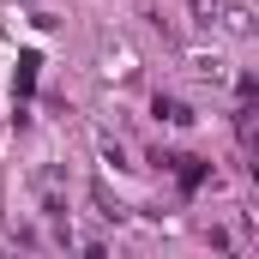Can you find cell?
Segmentation results:
<instances>
[{"mask_svg":"<svg viewBox=\"0 0 259 259\" xmlns=\"http://www.w3.org/2000/svg\"><path fill=\"white\" fill-rule=\"evenodd\" d=\"M175 175H181V187H187V193H199V187H205V175H211V169H205V163H199V157H175Z\"/></svg>","mask_w":259,"mask_h":259,"instance_id":"cell-4","label":"cell"},{"mask_svg":"<svg viewBox=\"0 0 259 259\" xmlns=\"http://www.w3.org/2000/svg\"><path fill=\"white\" fill-rule=\"evenodd\" d=\"M187 12H193L199 30H217V18H223V0H187Z\"/></svg>","mask_w":259,"mask_h":259,"instance_id":"cell-5","label":"cell"},{"mask_svg":"<svg viewBox=\"0 0 259 259\" xmlns=\"http://www.w3.org/2000/svg\"><path fill=\"white\" fill-rule=\"evenodd\" d=\"M217 30H229V36H253V12H247V6H223Z\"/></svg>","mask_w":259,"mask_h":259,"instance_id":"cell-3","label":"cell"},{"mask_svg":"<svg viewBox=\"0 0 259 259\" xmlns=\"http://www.w3.org/2000/svg\"><path fill=\"white\" fill-rule=\"evenodd\" d=\"M151 115H157V121H169V127H187V121H193V109H187L181 97H163V91L151 97Z\"/></svg>","mask_w":259,"mask_h":259,"instance_id":"cell-1","label":"cell"},{"mask_svg":"<svg viewBox=\"0 0 259 259\" xmlns=\"http://www.w3.org/2000/svg\"><path fill=\"white\" fill-rule=\"evenodd\" d=\"M235 97H241V103H253V97H259V78H247V72H241V78H235Z\"/></svg>","mask_w":259,"mask_h":259,"instance_id":"cell-7","label":"cell"},{"mask_svg":"<svg viewBox=\"0 0 259 259\" xmlns=\"http://www.w3.org/2000/svg\"><path fill=\"white\" fill-rule=\"evenodd\" d=\"M193 72H199V78H211V84H223V78H229V66L217 61V55H199V61H193Z\"/></svg>","mask_w":259,"mask_h":259,"instance_id":"cell-6","label":"cell"},{"mask_svg":"<svg viewBox=\"0 0 259 259\" xmlns=\"http://www.w3.org/2000/svg\"><path fill=\"white\" fill-rule=\"evenodd\" d=\"M103 72H109V78H133V72H139L133 49H121V42H115V49H103Z\"/></svg>","mask_w":259,"mask_h":259,"instance_id":"cell-2","label":"cell"}]
</instances>
